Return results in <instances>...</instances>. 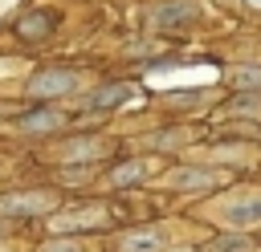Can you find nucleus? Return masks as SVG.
<instances>
[{"label": "nucleus", "instance_id": "39448f33", "mask_svg": "<svg viewBox=\"0 0 261 252\" xmlns=\"http://www.w3.org/2000/svg\"><path fill=\"white\" fill-rule=\"evenodd\" d=\"M163 248V232L159 228H147V232H130L122 240V252H159Z\"/></svg>", "mask_w": 261, "mask_h": 252}, {"label": "nucleus", "instance_id": "6e6552de", "mask_svg": "<svg viewBox=\"0 0 261 252\" xmlns=\"http://www.w3.org/2000/svg\"><path fill=\"white\" fill-rule=\"evenodd\" d=\"M143 171H147V163H122V167H114V175H110V183L114 187H130V183H139L143 179Z\"/></svg>", "mask_w": 261, "mask_h": 252}, {"label": "nucleus", "instance_id": "2eb2a0df", "mask_svg": "<svg viewBox=\"0 0 261 252\" xmlns=\"http://www.w3.org/2000/svg\"><path fill=\"white\" fill-rule=\"evenodd\" d=\"M245 8H253V12H261V0H245Z\"/></svg>", "mask_w": 261, "mask_h": 252}, {"label": "nucleus", "instance_id": "7ed1b4c3", "mask_svg": "<svg viewBox=\"0 0 261 252\" xmlns=\"http://www.w3.org/2000/svg\"><path fill=\"white\" fill-rule=\"evenodd\" d=\"M69 89H77V77L65 73V69L41 73V77L33 81V93H37V98H57V93H69Z\"/></svg>", "mask_w": 261, "mask_h": 252}, {"label": "nucleus", "instance_id": "20e7f679", "mask_svg": "<svg viewBox=\"0 0 261 252\" xmlns=\"http://www.w3.org/2000/svg\"><path fill=\"white\" fill-rule=\"evenodd\" d=\"M192 20H196V8L192 4H167V8L155 12V24L159 28H188Z\"/></svg>", "mask_w": 261, "mask_h": 252}, {"label": "nucleus", "instance_id": "0eeeda50", "mask_svg": "<svg viewBox=\"0 0 261 252\" xmlns=\"http://www.w3.org/2000/svg\"><path fill=\"white\" fill-rule=\"evenodd\" d=\"M61 122V114L57 110H41V114H24V118H16V126L20 130H53Z\"/></svg>", "mask_w": 261, "mask_h": 252}, {"label": "nucleus", "instance_id": "1a4fd4ad", "mask_svg": "<svg viewBox=\"0 0 261 252\" xmlns=\"http://www.w3.org/2000/svg\"><path fill=\"white\" fill-rule=\"evenodd\" d=\"M228 110H232V114H245V118H261V89H249V93L232 98Z\"/></svg>", "mask_w": 261, "mask_h": 252}, {"label": "nucleus", "instance_id": "9d476101", "mask_svg": "<svg viewBox=\"0 0 261 252\" xmlns=\"http://www.w3.org/2000/svg\"><path fill=\"white\" fill-rule=\"evenodd\" d=\"M228 81H232L237 89H261V69H257V65H241V69L228 73Z\"/></svg>", "mask_w": 261, "mask_h": 252}, {"label": "nucleus", "instance_id": "423d86ee", "mask_svg": "<svg viewBox=\"0 0 261 252\" xmlns=\"http://www.w3.org/2000/svg\"><path fill=\"white\" fill-rule=\"evenodd\" d=\"M130 93H135L130 85H102L98 93H90V102H86V106H90V110H106V106H118V102H126Z\"/></svg>", "mask_w": 261, "mask_h": 252}, {"label": "nucleus", "instance_id": "f8f14e48", "mask_svg": "<svg viewBox=\"0 0 261 252\" xmlns=\"http://www.w3.org/2000/svg\"><path fill=\"white\" fill-rule=\"evenodd\" d=\"M245 248H249L245 236H220L216 244H208V252H245Z\"/></svg>", "mask_w": 261, "mask_h": 252}, {"label": "nucleus", "instance_id": "ddd939ff", "mask_svg": "<svg viewBox=\"0 0 261 252\" xmlns=\"http://www.w3.org/2000/svg\"><path fill=\"white\" fill-rule=\"evenodd\" d=\"M175 183H179V187H204V183H212V175H208V171H179Z\"/></svg>", "mask_w": 261, "mask_h": 252}, {"label": "nucleus", "instance_id": "9b49d317", "mask_svg": "<svg viewBox=\"0 0 261 252\" xmlns=\"http://www.w3.org/2000/svg\"><path fill=\"white\" fill-rule=\"evenodd\" d=\"M16 33H20V37H45V33H49V12H37V16H24V20L16 24Z\"/></svg>", "mask_w": 261, "mask_h": 252}, {"label": "nucleus", "instance_id": "f03ea898", "mask_svg": "<svg viewBox=\"0 0 261 252\" xmlns=\"http://www.w3.org/2000/svg\"><path fill=\"white\" fill-rule=\"evenodd\" d=\"M224 219H228V224H237V228L261 224V195H241V199L224 203Z\"/></svg>", "mask_w": 261, "mask_h": 252}, {"label": "nucleus", "instance_id": "f257e3e1", "mask_svg": "<svg viewBox=\"0 0 261 252\" xmlns=\"http://www.w3.org/2000/svg\"><path fill=\"white\" fill-rule=\"evenodd\" d=\"M0 207L8 215H37V211H49L53 207V195L49 191H20V195H8Z\"/></svg>", "mask_w": 261, "mask_h": 252}, {"label": "nucleus", "instance_id": "4468645a", "mask_svg": "<svg viewBox=\"0 0 261 252\" xmlns=\"http://www.w3.org/2000/svg\"><path fill=\"white\" fill-rule=\"evenodd\" d=\"M45 252H82V248H77V244H73V240H65V244H49V248H45Z\"/></svg>", "mask_w": 261, "mask_h": 252}, {"label": "nucleus", "instance_id": "dca6fc26", "mask_svg": "<svg viewBox=\"0 0 261 252\" xmlns=\"http://www.w3.org/2000/svg\"><path fill=\"white\" fill-rule=\"evenodd\" d=\"M0 232H4V224H0Z\"/></svg>", "mask_w": 261, "mask_h": 252}]
</instances>
